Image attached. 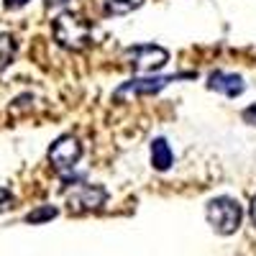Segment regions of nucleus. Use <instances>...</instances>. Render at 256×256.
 Wrapping results in <instances>:
<instances>
[{"instance_id":"obj_1","label":"nucleus","mask_w":256,"mask_h":256,"mask_svg":"<svg viewBox=\"0 0 256 256\" xmlns=\"http://www.w3.org/2000/svg\"><path fill=\"white\" fill-rule=\"evenodd\" d=\"M52 31H54V41L62 49L82 52L92 44V24L80 13H70V10L59 13L52 24Z\"/></svg>"},{"instance_id":"obj_2","label":"nucleus","mask_w":256,"mask_h":256,"mask_svg":"<svg viewBox=\"0 0 256 256\" xmlns=\"http://www.w3.org/2000/svg\"><path fill=\"white\" fill-rule=\"evenodd\" d=\"M205 218L212 226V230L220 233V236H230L236 233L244 218V208L233 200V198H216L210 200L205 208Z\"/></svg>"},{"instance_id":"obj_3","label":"nucleus","mask_w":256,"mask_h":256,"mask_svg":"<svg viewBox=\"0 0 256 256\" xmlns=\"http://www.w3.org/2000/svg\"><path fill=\"white\" fill-rule=\"evenodd\" d=\"M64 200L72 212H90V210H100L108 200V192L100 184H74L64 192Z\"/></svg>"},{"instance_id":"obj_4","label":"nucleus","mask_w":256,"mask_h":256,"mask_svg":"<svg viewBox=\"0 0 256 256\" xmlns=\"http://www.w3.org/2000/svg\"><path fill=\"white\" fill-rule=\"evenodd\" d=\"M126 59H128L134 72L148 74V72H156L159 67H164L169 59V52L156 46V44H138V46L126 49Z\"/></svg>"},{"instance_id":"obj_5","label":"nucleus","mask_w":256,"mask_h":256,"mask_svg":"<svg viewBox=\"0 0 256 256\" xmlns=\"http://www.w3.org/2000/svg\"><path fill=\"white\" fill-rule=\"evenodd\" d=\"M195 72H187V74H166V77H138V80H131L120 84L116 90V98H134V95H154L159 90H164L169 82L174 80H192Z\"/></svg>"},{"instance_id":"obj_6","label":"nucleus","mask_w":256,"mask_h":256,"mask_svg":"<svg viewBox=\"0 0 256 256\" xmlns=\"http://www.w3.org/2000/svg\"><path fill=\"white\" fill-rule=\"evenodd\" d=\"M82 156V144L77 136H59L52 146H49V162L59 172H70L74 169V164Z\"/></svg>"},{"instance_id":"obj_7","label":"nucleus","mask_w":256,"mask_h":256,"mask_svg":"<svg viewBox=\"0 0 256 256\" xmlns=\"http://www.w3.org/2000/svg\"><path fill=\"white\" fill-rule=\"evenodd\" d=\"M208 88L212 92L226 95V98H238L246 88V82L241 74H233V72H212L208 77Z\"/></svg>"},{"instance_id":"obj_8","label":"nucleus","mask_w":256,"mask_h":256,"mask_svg":"<svg viewBox=\"0 0 256 256\" xmlns=\"http://www.w3.org/2000/svg\"><path fill=\"white\" fill-rule=\"evenodd\" d=\"M174 162L172 156V148H169L166 138H154L152 141V164L159 169V172H164V169H169Z\"/></svg>"},{"instance_id":"obj_9","label":"nucleus","mask_w":256,"mask_h":256,"mask_svg":"<svg viewBox=\"0 0 256 256\" xmlns=\"http://www.w3.org/2000/svg\"><path fill=\"white\" fill-rule=\"evenodd\" d=\"M144 6V0H102V8L108 16H126Z\"/></svg>"},{"instance_id":"obj_10","label":"nucleus","mask_w":256,"mask_h":256,"mask_svg":"<svg viewBox=\"0 0 256 256\" xmlns=\"http://www.w3.org/2000/svg\"><path fill=\"white\" fill-rule=\"evenodd\" d=\"M16 54V38L10 34H0V67H8Z\"/></svg>"},{"instance_id":"obj_11","label":"nucleus","mask_w":256,"mask_h":256,"mask_svg":"<svg viewBox=\"0 0 256 256\" xmlns=\"http://www.w3.org/2000/svg\"><path fill=\"white\" fill-rule=\"evenodd\" d=\"M56 208L54 205H41V208H36V210H31L28 216H26V223H46V220H52V218H56Z\"/></svg>"},{"instance_id":"obj_12","label":"nucleus","mask_w":256,"mask_h":256,"mask_svg":"<svg viewBox=\"0 0 256 256\" xmlns=\"http://www.w3.org/2000/svg\"><path fill=\"white\" fill-rule=\"evenodd\" d=\"M10 205H13V195H10L8 190H3V187H0V212H6Z\"/></svg>"},{"instance_id":"obj_13","label":"nucleus","mask_w":256,"mask_h":256,"mask_svg":"<svg viewBox=\"0 0 256 256\" xmlns=\"http://www.w3.org/2000/svg\"><path fill=\"white\" fill-rule=\"evenodd\" d=\"M244 120H246L248 126H256V102L251 105V108H246V110H244Z\"/></svg>"},{"instance_id":"obj_14","label":"nucleus","mask_w":256,"mask_h":256,"mask_svg":"<svg viewBox=\"0 0 256 256\" xmlns=\"http://www.w3.org/2000/svg\"><path fill=\"white\" fill-rule=\"evenodd\" d=\"M28 0H6V8L8 10H13V8H20V6H26Z\"/></svg>"},{"instance_id":"obj_15","label":"nucleus","mask_w":256,"mask_h":256,"mask_svg":"<svg viewBox=\"0 0 256 256\" xmlns=\"http://www.w3.org/2000/svg\"><path fill=\"white\" fill-rule=\"evenodd\" d=\"M251 218H254V223H256V198L251 200Z\"/></svg>"},{"instance_id":"obj_16","label":"nucleus","mask_w":256,"mask_h":256,"mask_svg":"<svg viewBox=\"0 0 256 256\" xmlns=\"http://www.w3.org/2000/svg\"><path fill=\"white\" fill-rule=\"evenodd\" d=\"M62 3H67V0H46V6H62Z\"/></svg>"}]
</instances>
